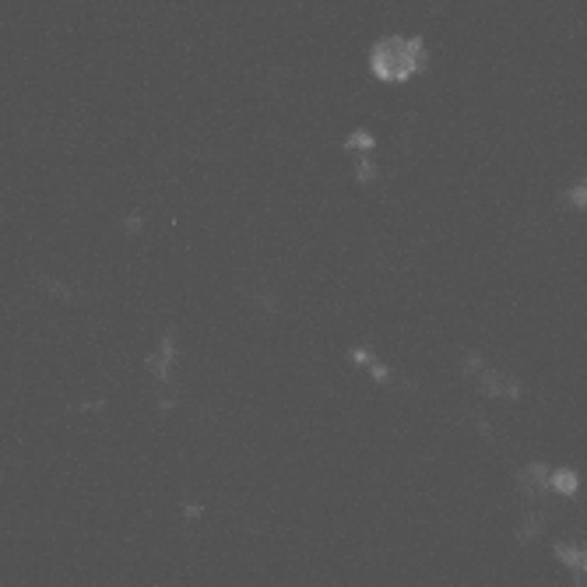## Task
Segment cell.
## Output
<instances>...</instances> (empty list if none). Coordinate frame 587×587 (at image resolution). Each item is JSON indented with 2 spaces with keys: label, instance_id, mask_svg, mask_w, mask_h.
<instances>
[{
  "label": "cell",
  "instance_id": "obj_1",
  "mask_svg": "<svg viewBox=\"0 0 587 587\" xmlns=\"http://www.w3.org/2000/svg\"><path fill=\"white\" fill-rule=\"evenodd\" d=\"M426 60L422 53V39H404V35H380L370 50V67L377 78H408L411 71H418Z\"/></svg>",
  "mask_w": 587,
  "mask_h": 587
},
{
  "label": "cell",
  "instance_id": "obj_2",
  "mask_svg": "<svg viewBox=\"0 0 587 587\" xmlns=\"http://www.w3.org/2000/svg\"><path fill=\"white\" fill-rule=\"evenodd\" d=\"M465 373L475 377L479 387H486L492 397H517V394H520V380H517L513 373H506V370L486 363L479 352H468V355H465Z\"/></svg>",
  "mask_w": 587,
  "mask_h": 587
},
{
  "label": "cell",
  "instance_id": "obj_3",
  "mask_svg": "<svg viewBox=\"0 0 587 587\" xmlns=\"http://www.w3.org/2000/svg\"><path fill=\"white\" fill-rule=\"evenodd\" d=\"M581 475L570 468H552V492H577Z\"/></svg>",
  "mask_w": 587,
  "mask_h": 587
},
{
  "label": "cell",
  "instance_id": "obj_4",
  "mask_svg": "<svg viewBox=\"0 0 587 587\" xmlns=\"http://www.w3.org/2000/svg\"><path fill=\"white\" fill-rule=\"evenodd\" d=\"M345 148H352V155H370V148H373V134H366V130H352V134L345 137Z\"/></svg>",
  "mask_w": 587,
  "mask_h": 587
},
{
  "label": "cell",
  "instance_id": "obj_5",
  "mask_svg": "<svg viewBox=\"0 0 587 587\" xmlns=\"http://www.w3.org/2000/svg\"><path fill=\"white\" fill-rule=\"evenodd\" d=\"M563 200H566V204H577V207H587V176L577 180V183H570V187L563 190Z\"/></svg>",
  "mask_w": 587,
  "mask_h": 587
}]
</instances>
